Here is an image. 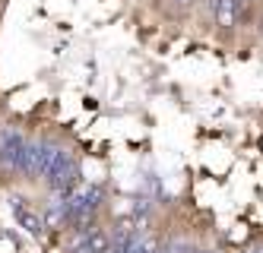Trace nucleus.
<instances>
[{"mask_svg":"<svg viewBox=\"0 0 263 253\" xmlns=\"http://www.w3.org/2000/svg\"><path fill=\"white\" fill-rule=\"evenodd\" d=\"M23 146L26 140L16 130H0V174L10 178V174L23 171Z\"/></svg>","mask_w":263,"mask_h":253,"instance_id":"1","label":"nucleus"},{"mask_svg":"<svg viewBox=\"0 0 263 253\" xmlns=\"http://www.w3.org/2000/svg\"><path fill=\"white\" fill-rule=\"evenodd\" d=\"M48 184H51V190L58 193V197H67V193L80 184V165H77V159H73L70 152H61V159L54 162V168L48 174Z\"/></svg>","mask_w":263,"mask_h":253,"instance_id":"2","label":"nucleus"},{"mask_svg":"<svg viewBox=\"0 0 263 253\" xmlns=\"http://www.w3.org/2000/svg\"><path fill=\"white\" fill-rule=\"evenodd\" d=\"M10 209H13V219H16V225H20L26 235H32V238H42L45 235V219L39 216L35 209H29L23 200H10Z\"/></svg>","mask_w":263,"mask_h":253,"instance_id":"3","label":"nucleus"},{"mask_svg":"<svg viewBox=\"0 0 263 253\" xmlns=\"http://www.w3.org/2000/svg\"><path fill=\"white\" fill-rule=\"evenodd\" d=\"M238 13H241V4H238V0H213V16H216V26H222V29L235 26Z\"/></svg>","mask_w":263,"mask_h":253,"instance_id":"4","label":"nucleus"},{"mask_svg":"<svg viewBox=\"0 0 263 253\" xmlns=\"http://www.w3.org/2000/svg\"><path fill=\"white\" fill-rule=\"evenodd\" d=\"M61 152L64 149H58L54 143H39V168H35V178H48L54 162L61 159Z\"/></svg>","mask_w":263,"mask_h":253,"instance_id":"5","label":"nucleus"},{"mask_svg":"<svg viewBox=\"0 0 263 253\" xmlns=\"http://www.w3.org/2000/svg\"><path fill=\"white\" fill-rule=\"evenodd\" d=\"M35 168H39V143H26L23 146V174L35 178Z\"/></svg>","mask_w":263,"mask_h":253,"instance_id":"6","label":"nucleus"},{"mask_svg":"<svg viewBox=\"0 0 263 253\" xmlns=\"http://www.w3.org/2000/svg\"><path fill=\"white\" fill-rule=\"evenodd\" d=\"M64 222H67V212H64V200H61V203H54V206L45 212V225L58 228V225H64Z\"/></svg>","mask_w":263,"mask_h":253,"instance_id":"7","label":"nucleus"},{"mask_svg":"<svg viewBox=\"0 0 263 253\" xmlns=\"http://www.w3.org/2000/svg\"><path fill=\"white\" fill-rule=\"evenodd\" d=\"M178 4H181V7H191V4H194V0H178Z\"/></svg>","mask_w":263,"mask_h":253,"instance_id":"8","label":"nucleus"},{"mask_svg":"<svg viewBox=\"0 0 263 253\" xmlns=\"http://www.w3.org/2000/svg\"><path fill=\"white\" fill-rule=\"evenodd\" d=\"M73 253H77V250H73Z\"/></svg>","mask_w":263,"mask_h":253,"instance_id":"9","label":"nucleus"}]
</instances>
